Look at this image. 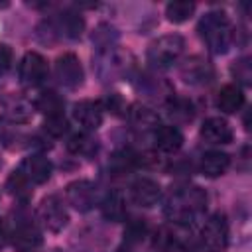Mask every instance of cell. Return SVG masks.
<instances>
[{"label": "cell", "instance_id": "d6a6232c", "mask_svg": "<svg viewBox=\"0 0 252 252\" xmlns=\"http://www.w3.org/2000/svg\"><path fill=\"white\" fill-rule=\"evenodd\" d=\"M2 234H4V232H2V226H0V244H2Z\"/></svg>", "mask_w": 252, "mask_h": 252}, {"label": "cell", "instance_id": "8fae6325", "mask_svg": "<svg viewBox=\"0 0 252 252\" xmlns=\"http://www.w3.org/2000/svg\"><path fill=\"white\" fill-rule=\"evenodd\" d=\"M130 195L132 201L140 207H154L159 197H161V187L158 181L150 179V177H138L132 185H130Z\"/></svg>", "mask_w": 252, "mask_h": 252}, {"label": "cell", "instance_id": "30bf717a", "mask_svg": "<svg viewBox=\"0 0 252 252\" xmlns=\"http://www.w3.org/2000/svg\"><path fill=\"white\" fill-rule=\"evenodd\" d=\"M51 161L41 156V154H35V156H30L22 161V165L18 167V171L32 183V185H41L45 183L49 177H51Z\"/></svg>", "mask_w": 252, "mask_h": 252}, {"label": "cell", "instance_id": "44dd1931", "mask_svg": "<svg viewBox=\"0 0 252 252\" xmlns=\"http://www.w3.org/2000/svg\"><path fill=\"white\" fill-rule=\"evenodd\" d=\"M67 150H69L71 154H75V156H85V158H89V156H93V154L96 152V142H94L89 134H85V132L73 134V136L69 138V142H67Z\"/></svg>", "mask_w": 252, "mask_h": 252}, {"label": "cell", "instance_id": "8992f818", "mask_svg": "<svg viewBox=\"0 0 252 252\" xmlns=\"http://www.w3.org/2000/svg\"><path fill=\"white\" fill-rule=\"evenodd\" d=\"M55 77L65 89H77L81 87L85 73L79 57L75 53H63L55 61Z\"/></svg>", "mask_w": 252, "mask_h": 252}, {"label": "cell", "instance_id": "7a4b0ae2", "mask_svg": "<svg viewBox=\"0 0 252 252\" xmlns=\"http://www.w3.org/2000/svg\"><path fill=\"white\" fill-rule=\"evenodd\" d=\"M199 35L213 53H224L232 43L234 32L224 12H209L199 22Z\"/></svg>", "mask_w": 252, "mask_h": 252}, {"label": "cell", "instance_id": "52a82bcc", "mask_svg": "<svg viewBox=\"0 0 252 252\" xmlns=\"http://www.w3.org/2000/svg\"><path fill=\"white\" fill-rule=\"evenodd\" d=\"M47 77V61L37 51H28L20 61V81L26 87H37Z\"/></svg>", "mask_w": 252, "mask_h": 252}, {"label": "cell", "instance_id": "d6986e66", "mask_svg": "<svg viewBox=\"0 0 252 252\" xmlns=\"http://www.w3.org/2000/svg\"><path fill=\"white\" fill-rule=\"evenodd\" d=\"M85 30V20L81 14H75V12H65L61 18H59V28L57 32L69 39H77Z\"/></svg>", "mask_w": 252, "mask_h": 252}, {"label": "cell", "instance_id": "4316f807", "mask_svg": "<svg viewBox=\"0 0 252 252\" xmlns=\"http://www.w3.org/2000/svg\"><path fill=\"white\" fill-rule=\"evenodd\" d=\"M43 130L53 136V138H59L67 132V120L63 114H57V116H45V122H43Z\"/></svg>", "mask_w": 252, "mask_h": 252}, {"label": "cell", "instance_id": "603a6c76", "mask_svg": "<svg viewBox=\"0 0 252 252\" xmlns=\"http://www.w3.org/2000/svg\"><path fill=\"white\" fill-rule=\"evenodd\" d=\"M130 120L136 124V126H142V128H150V126H156L158 124V114L148 108V106H140V104H134L130 108ZM158 128V126H156Z\"/></svg>", "mask_w": 252, "mask_h": 252}, {"label": "cell", "instance_id": "484cf974", "mask_svg": "<svg viewBox=\"0 0 252 252\" xmlns=\"http://www.w3.org/2000/svg\"><path fill=\"white\" fill-rule=\"evenodd\" d=\"M230 71H232L234 79L240 81L242 85H250L252 83V65H250V59L248 57H242V59L234 61L232 67H230Z\"/></svg>", "mask_w": 252, "mask_h": 252}, {"label": "cell", "instance_id": "4dcf8cb0", "mask_svg": "<svg viewBox=\"0 0 252 252\" xmlns=\"http://www.w3.org/2000/svg\"><path fill=\"white\" fill-rule=\"evenodd\" d=\"M12 59H14L12 49H10L8 45L0 43V73H6V71L12 67Z\"/></svg>", "mask_w": 252, "mask_h": 252}, {"label": "cell", "instance_id": "2e32d148", "mask_svg": "<svg viewBox=\"0 0 252 252\" xmlns=\"http://www.w3.org/2000/svg\"><path fill=\"white\" fill-rule=\"evenodd\" d=\"M244 106V94L240 91V87L236 85H224L219 94H217V108L226 112V114H234Z\"/></svg>", "mask_w": 252, "mask_h": 252}, {"label": "cell", "instance_id": "9a60e30c", "mask_svg": "<svg viewBox=\"0 0 252 252\" xmlns=\"http://www.w3.org/2000/svg\"><path fill=\"white\" fill-rule=\"evenodd\" d=\"M154 144L163 154H173L183 146V134L175 126H159L154 132Z\"/></svg>", "mask_w": 252, "mask_h": 252}, {"label": "cell", "instance_id": "6da1fadb", "mask_svg": "<svg viewBox=\"0 0 252 252\" xmlns=\"http://www.w3.org/2000/svg\"><path fill=\"white\" fill-rule=\"evenodd\" d=\"M207 207V193L197 185H175L165 201V217L177 224L193 222Z\"/></svg>", "mask_w": 252, "mask_h": 252}, {"label": "cell", "instance_id": "1f68e13d", "mask_svg": "<svg viewBox=\"0 0 252 252\" xmlns=\"http://www.w3.org/2000/svg\"><path fill=\"white\" fill-rule=\"evenodd\" d=\"M116 252H130V250H128V248H118Z\"/></svg>", "mask_w": 252, "mask_h": 252}, {"label": "cell", "instance_id": "ffe728a7", "mask_svg": "<svg viewBox=\"0 0 252 252\" xmlns=\"http://www.w3.org/2000/svg\"><path fill=\"white\" fill-rule=\"evenodd\" d=\"M193 12H195V4L193 2H187V0H175V2H169L165 6V16L173 24L187 22L193 16Z\"/></svg>", "mask_w": 252, "mask_h": 252}, {"label": "cell", "instance_id": "277c9868", "mask_svg": "<svg viewBox=\"0 0 252 252\" xmlns=\"http://www.w3.org/2000/svg\"><path fill=\"white\" fill-rule=\"evenodd\" d=\"M201 242L207 252H222L228 244V224L222 215H213L201 228Z\"/></svg>", "mask_w": 252, "mask_h": 252}, {"label": "cell", "instance_id": "3957f363", "mask_svg": "<svg viewBox=\"0 0 252 252\" xmlns=\"http://www.w3.org/2000/svg\"><path fill=\"white\" fill-rule=\"evenodd\" d=\"M183 47H185V39L179 33L161 35L150 43L148 63L156 69H167L179 59V55L183 53Z\"/></svg>", "mask_w": 252, "mask_h": 252}, {"label": "cell", "instance_id": "7c38bea8", "mask_svg": "<svg viewBox=\"0 0 252 252\" xmlns=\"http://www.w3.org/2000/svg\"><path fill=\"white\" fill-rule=\"evenodd\" d=\"M73 118L85 130H96L102 124V104L98 100H81L73 106Z\"/></svg>", "mask_w": 252, "mask_h": 252}, {"label": "cell", "instance_id": "e0dca14e", "mask_svg": "<svg viewBox=\"0 0 252 252\" xmlns=\"http://www.w3.org/2000/svg\"><path fill=\"white\" fill-rule=\"evenodd\" d=\"M230 165V158L224 152H207L201 158L199 169L205 177H219L222 175Z\"/></svg>", "mask_w": 252, "mask_h": 252}, {"label": "cell", "instance_id": "7402d4cb", "mask_svg": "<svg viewBox=\"0 0 252 252\" xmlns=\"http://www.w3.org/2000/svg\"><path fill=\"white\" fill-rule=\"evenodd\" d=\"M35 108L39 112H43L45 116H57V114H63V98L53 93V91H47V93H41V96L35 100Z\"/></svg>", "mask_w": 252, "mask_h": 252}, {"label": "cell", "instance_id": "83f0119b", "mask_svg": "<svg viewBox=\"0 0 252 252\" xmlns=\"http://www.w3.org/2000/svg\"><path fill=\"white\" fill-rule=\"evenodd\" d=\"M146 232H148L146 220L144 219H134V220L128 222V226L124 230V236H126L128 242H140L146 236Z\"/></svg>", "mask_w": 252, "mask_h": 252}, {"label": "cell", "instance_id": "ba28073f", "mask_svg": "<svg viewBox=\"0 0 252 252\" xmlns=\"http://www.w3.org/2000/svg\"><path fill=\"white\" fill-rule=\"evenodd\" d=\"M65 195H67V201L81 213L85 211H91L96 203V185L87 181V179H81V181H73L67 185L65 189Z\"/></svg>", "mask_w": 252, "mask_h": 252}, {"label": "cell", "instance_id": "ac0fdd59", "mask_svg": "<svg viewBox=\"0 0 252 252\" xmlns=\"http://www.w3.org/2000/svg\"><path fill=\"white\" fill-rule=\"evenodd\" d=\"M102 215L112 220V222H118V220H124L126 217V203H124V197L120 191H110L104 201H102Z\"/></svg>", "mask_w": 252, "mask_h": 252}, {"label": "cell", "instance_id": "5b68a950", "mask_svg": "<svg viewBox=\"0 0 252 252\" xmlns=\"http://www.w3.org/2000/svg\"><path fill=\"white\" fill-rule=\"evenodd\" d=\"M37 217L41 220V224L49 230V232H59L67 226L69 222V215L67 209L63 205V201L57 195H49L41 201L39 209H37Z\"/></svg>", "mask_w": 252, "mask_h": 252}, {"label": "cell", "instance_id": "f546056e", "mask_svg": "<svg viewBox=\"0 0 252 252\" xmlns=\"http://www.w3.org/2000/svg\"><path fill=\"white\" fill-rule=\"evenodd\" d=\"M191 110H193V108H191V102H187V100H175V102L171 104V114H173V116L183 114V120H187V118L193 116Z\"/></svg>", "mask_w": 252, "mask_h": 252}, {"label": "cell", "instance_id": "cb8c5ba5", "mask_svg": "<svg viewBox=\"0 0 252 252\" xmlns=\"http://www.w3.org/2000/svg\"><path fill=\"white\" fill-rule=\"evenodd\" d=\"M32 112H33V106L28 104L26 100H16L6 108V116L12 122H28L32 118Z\"/></svg>", "mask_w": 252, "mask_h": 252}, {"label": "cell", "instance_id": "5bb4252c", "mask_svg": "<svg viewBox=\"0 0 252 252\" xmlns=\"http://www.w3.org/2000/svg\"><path fill=\"white\" fill-rule=\"evenodd\" d=\"M12 246L18 252H33L41 246V232L32 222H24L12 232Z\"/></svg>", "mask_w": 252, "mask_h": 252}, {"label": "cell", "instance_id": "9c48e42d", "mask_svg": "<svg viewBox=\"0 0 252 252\" xmlns=\"http://www.w3.org/2000/svg\"><path fill=\"white\" fill-rule=\"evenodd\" d=\"M181 79L189 85H209L215 79V69L207 59L191 57L181 65Z\"/></svg>", "mask_w": 252, "mask_h": 252}, {"label": "cell", "instance_id": "f1b7e54d", "mask_svg": "<svg viewBox=\"0 0 252 252\" xmlns=\"http://www.w3.org/2000/svg\"><path fill=\"white\" fill-rule=\"evenodd\" d=\"M100 104H102V110H108V112H112V114H120V112L124 110L122 96H120V94H116V93L108 94Z\"/></svg>", "mask_w": 252, "mask_h": 252}, {"label": "cell", "instance_id": "4fadbf2b", "mask_svg": "<svg viewBox=\"0 0 252 252\" xmlns=\"http://www.w3.org/2000/svg\"><path fill=\"white\" fill-rule=\"evenodd\" d=\"M232 128L230 124L220 118V116H213V118H207L201 126V138L209 144H228L232 142Z\"/></svg>", "mask_w": 252, "mask_h": 252}, {"label": "cell", "instance_id": "836d02e7", "mask_svg": "<svg viewBox=\"0 0 252 252\" xmlns=\"http://www.w3.org/2000/svg\"><path fill=\"white\" fill-rule=\"evenodd\" d=\"M51 252H65V250H59V248H55V250H51Z\"/></svg>", "mask_w": 252, "mask_h": 252}, {"label": "cell", "instance_id": "d4e9b609", "mask_svg": "<svg viewBox=\"0 0 252 252\" xmlns=\"http://www.w3.org/2000/svg\"><path fill=\"white\" fill-rule=\"evenodd\" d=\"M30 185H32V183H30L20 171H14V173L8 177V189H10V193L16 195V197H20V199H28V197H30V193H32Z\"/></svg>", "mask_w": 252, "mask_h": 252}]
</instances>
